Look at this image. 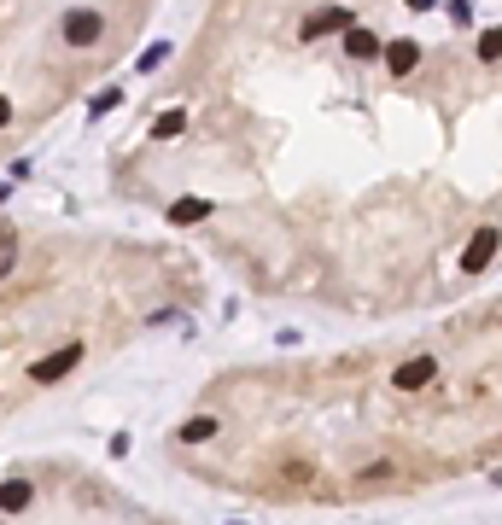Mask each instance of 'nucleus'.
Instances as JSON below:
<instances>
[{"label": "nucleus", "instance_id": "f257e3e1", "mask_svg": "<svg viewBox=\"0 0 502 525\" xmlns=\"http://www.w3.org/2000/svg\"><path fill=\"white\" fill-rule=\"evenodd\" d=\"M497 251H502V228H497V222H485V228H474V239L461 246V269H467V275H485Z\"/></svg>", "mask_w": 502, "mask_h": 525}, {"label": "nucleus", "instance_id": "f03ea898", "mask_svg": "<svg viewBox=\"0 0 502 525\" xmlns=\"http://www.w3.org/2000/svg\"><path fill=\"white\" fill-rule=\"evenodd\" d=\"M59 29H65V42H70V47H94L99 35H106V18H99L94 6H70V12L59 18Z\"/></svg>", "mask_w": 502, "mask_h": 525}, {"label": "nucleus", "instance_id": "7ed1b4c3", "mask_svg": "<svg viewBox=\"0 0 502 525\" xmlns=\"http://www.w3.org/2000/svg\"><path fill=\"white\" fill-rule=\"evenodd\" d=\"M438 380V357H409V362H397L391 368V391L397 397H409V391H420V386H433Z\"/></svg>", "mask_w": 502, "mask_h": 525}, {"label": "nucleus", "instance_id": "20e7f679", "mask_svg": "<svg viewBox=\"0 0 502 525\" xmlns=\"http://www.w3.org/2000/svg\"><path fill=\"white\" fill-rule=\"evenodd\" d=\"M76 362H82V345H65V350H53L47 362H35V368H29V380H35V386H47V380H65Z\"/></svg>", "mask_w": 502, "mask_h": 525}, {"label": "nucleus", "instance_id": "39448f33", "mask_svg": "<svg viewBox=\"0 0 502 525\" xmlns=\"http://www.w3.org/2000/svg\"><path fill=\"white\" fill-rule=\"evenodd\" d=\"M350 24H357V18H350L345 6H327V12H310L298 35H304V42H316V35H333V29H350Z\"/></svg>", "mask_w": 502, "mask_h": 525}, {"label": "nucleus", "instance_id": "423d86ee", "mask_svg": "<svg viewBox=\"0 0 502 525\" xmlns=\"http://www.w3.org/2000/svg\"><path fill=\"white\" fill-rule=\"evenodd\" d=\"M415 65H420V42H391L386 47V76H415Z\"/></svg>", "mask_w": 502, "mask_h": 525}, {"label": "nucleus", "instance_id": "0eeeda50", "mask_svg": "<svg viewBox=\"0 0 502 525\" xmlns=\"http://www.w3.org/2000/svg\"><path fill=\"white\" fill-rule=\"evenodd\" d=\"M29 497H35V484H29V479H6V484H0V513H24Z\"/></svg>", "mask_w": 502, "mask_h": 525}, {"label": "nucleus", "instance_id": "6e6552de", "mask_svg": "<svg viewBox=\"0 0 502 525\" xmlns=\"http://www.w3.org/2000/svg\"><path fill=\"white\" fill-rule=\"evenodd\" d=\"M345 53L350 59H380V35H374V29H363V24H350L345 29Z\"/></svg>", "mask_w": 502, "mask_h": 525}, {"label": "nucleus", "instance_id": "1a4fd4ad", "mask_svg": "<svg viewBox=\"0 0 502 525\" xmlns=\"http://www.w3.org/2000/svg\"><path fill=\"white\" fill-rule=\"evenodd\" d=\"M210 216V199H176V205H169V222H176V228H193V222H205Z\"/></svg>", "mask_w": 502, "mask_h": 525}, {"label": "nucleus", "instance_id": "9d476101", "mask_svg": "<svg viewBox=\"0 0 502 525\" xmlns=\"http://www.w3.org/2000/svg\"><path fill=\"white\" fill-rule=\"evenodd\" d=\"M474 59H479V65H497V59H502V24H490V29H485V35H479V47H474Z\"/></svg>", "mask_w": 502, "mask_h": 525}, {"label": "nucleus", "instance_id": "9b49d317", "mask_svg": "<svg viewBox=\"0 0 502 525\" xmlns=\"http://www.w3.org/2000/svg\"><path fill=\"white\" fill-rule=\"evenodd\" d=\"M182 129H187V111H164V117L153 123V135H158V140H176Z\"/></svg>", "mask_w": 502, "mask_h": 525}, {"label": "nucleus", "instance_id": "f8f14e48", "mask_svg": "<svg viewBox=\"0 0 502 525\" xmlns=\"http://www.w3.org/2000/svg\"><path fill=\"white\" fill-rule=\"evenodd\" d=\"M205 438H216V420H210V415H199V420H187V427H182V443H205Z\"/></svg>", "mask_w": 502, "mask_h": 525}, {"label": "nucleus", "instance_id": "ddd939ff", "mask_svg": "<svg viewBox=\"0 0 502 525\" xmlns=\"http://www.w3.org/2000/svg\"><path fill=\"white\" fill-rule=\"evenodd\" d=\"M164 59H169V47H164V42H158V47H146V53H140V76H146V70H158Z\"/></svg>", "mask_w": 502, "mask_h": 525}, {"label": "nucleus", "instance_id": "4468645a", "mask_svg": "<svg viewBox=\"0 0 502 525\" xmlns=\"http://www.w3.org/2000/svg\"><path fill=\"white\" fill-rule=\"evenodd\" d=\"M117 99H123V94H117V88H106V94H94V106H88V111H94V117H99V111H117Z\"/></svg>", "mask_w": 502, "mask_h": 525}, {"label": "nucleus", "instance_id": "2eb2a0df", "mask_svg": "<svg viewBox=\"0 0 502 525\" xmlns=\"http://www.w3.org/2000/svg\"><path fill=\"white\" fill-rule=\"evenodd\" d=\"M438 0H409V12H433Z\"/></svg>", "mask_w": 502, "mask_h": 525}, {"label": "nucleus", "instance_id": "dca6fc26", "mask_svg": "<svg viewBox=\"0 0 502 525\" xmlns=\"http://www.w3.org/2000/svg\"><path fill=\"white\" fill-rule=\"evenodd\" d=\"M6 123H12V106H6V99H0V129H6Z\"/></svg>", "mask_w": 502, "mask_h": 525}, {"label": "nucleus", "instance_id": "f3484780", "mask_svg": "<svg viewBox=\"0 0 502 525\" xmlns=\"http://www.w3.org/2000/svg\"><path fill=\"white\" fill-rule=\"evenodd\" d=\"M0 199H6V181H0Z\"/></svg>", "mask_w": 502, "mask_h": 525}]
</instances>
